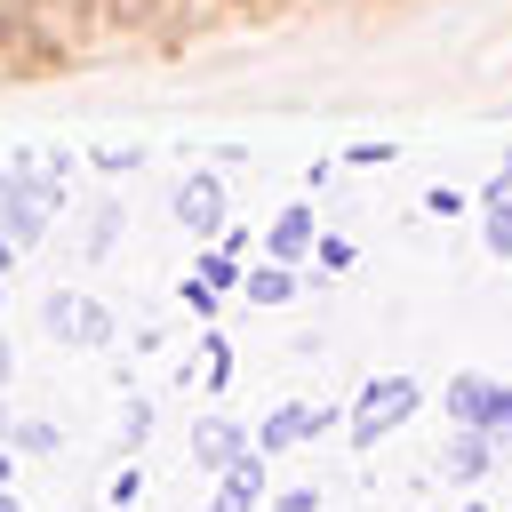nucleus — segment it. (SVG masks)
I'll use <instances>...</instances> for the list:
<instances>
[{"instance_id":"16","label":"nucleus","mask_w":512,"mask_h":512,"mask_svg":"<svg viewBox=\"0 0 512 512\" xmlns=\"http://www.w3.org/2000/svg\"><path fill=\"white\" fill-rule=\"evenodd\" d=\"M200 360H208V376H200V384H232V344H224V336H208V344H200Z\"/></svg>"},{"instance_id":"7","label":"nucleus","mask_w":512,"mask_h":512,"mask_svg":"<svg viewBox=\"0 0 512 512\" xmlns=\"http://www.w3.org/2000/svg\"><path fill=\"white\" fill-rule=\"evenodd\" d=\"M312 240H320V224H312V208H280V216H272V232H264V256H280V264H296V256H312Z\"/></svg>"},{"instance_id":"26","label":"nucleus","mask_w":512,"mask_h":512,"mask_svg":"<svg viewBox=\"0 0 512 512\" xmlns=\"http://www.w3.org/2000/svg\"><path fill=\"white\" fill-rule=\"evenodd\" d=\"M0 488H8V448H0Z\"/></svg>"},{"instance_id":"28","label":"nucleus","mask_w":512,"mask_h":512,"mask_svg":"<svg viewBox=\"0 0 512 512\" xmlns=\"http://www.w3.org/2000/svg\"><path fill=\"white\" fill-rule=\"evenodd\" d=\"M464 512H480V504H464Z\"/></svg>"},{"instance_id":"20","label":"nucleus","mask_w":512,"mask_h":512,"mask_svg":"<svg viewBox=\"0 0 512 512\" xmlns=\"http://www.w3.org/2000/svg\"><path fill=\"white\" fill-rule=\"evenodd\" d=\"M96 168H104V176H128V168H136V152H128V144H104V152H96Z\"/></svg>"},{"instance_id":"24","label":"nucleus","mask_w":512,"mask_h":512,"mask_svg":"<svg viewBox=\"0 0 512 512\" xmlns=\"http://www.w3.org/2000/svg\"><path fill=\"white\" fill-rule=\"evenodd\" d=\"M0 512H24V504H16V496H8V488H0Z\"/></svg>"},{"instance_id":"23","label":"nucleus","mask_w":512,"mask_h":512,"mask_svg":"<svg viewBox=\"0 0 512 512\" xmlns=\"http://www.w3.org/2000/svg\"><path fill=\"white\" fill-rule=\"evenodd\" d=\"M272 512H320V496H312V488H280V496H272Z\"/></svg>"},{"instance_id":"2","label":"nucleus","mask_w":512,"mask_h":512,"mask_svg":"<svg viewBox=\"0 0 512 512\" xmlns=\"http://www.w3.org/2000/svg\"><path fill=\"white\" fill-rule=\"evenodd\" d=\"M40 328H48L56 344H80V352H96V344L120 336V320H112L96 296H72V288H56V296L40 304Z\"/></svg>"},{"instance_id":"11","label":"nucleus","mask_w":512,"mask_h":512,"mask_svg":"<svg viewBox=\"0 0 512 512\" xmlns=\"http://www.w3.org/2000/svg\"><path fill=\"white\" fill-rule=\"evenodd\" d=\"M352 256H360V248H352L344 232H320V240H312V264H320V280H328V272H352Z\"/></svg>"},{"instance_id":"8","label":"nucleus","mask_w":512,"mask_h":512,"mask_svg":"<svg viewBox=\"0 0 512 512\" xmlns=\"http://www.w3.org/2000/svg\"><path fill=\"white\" fill-rule=\"evenodd\" d=\"M256 496H264V448H248V456L216 480V512H256Z\"/></svg>"},{"instance_id":"9","label":"nucleus","mask_w":512,"mask_h":512,"mask_svg":"<svg viewBox=\"0 0 512 512\" xmlns=\"http://www.w3.org/2000/svg\"><path fill=\"white\" fill-rule=\"evenodd\" d=\"M488 464H496V440H488V432H464V424H456V440L440 448V472H448V480H480Z\"/></svg>"},{"instance_id":"15","label":"nucleus","mask_w":512,"mask_h":512,"mask_svg":"<svg viewBox=\"0 0 512 512\" xmlns=\"http://www.w3.org/2000/svg\"><path fill=\"white\" fill-rule=\"evenodd\" d=\"M488 256H512V200H488Z\"/></svg>"},{"instance_id":"18","label":"nucleus","mask_w":512,"mask_h":512,"mask_svg":"<svg viewBox=\"0 0 512 512\" xmlns=\"http://www.w3.org/2000/svg\"><path fill=\"white\" fill-rule=\"evenodd\" d=\"M344 160H352V168H384V160H392V144H384V136H368V144H352Z\"/></svg>"},{"instance_id":"4","label":"nucleus","mask_w":512,"mask_h":512,"mask_svg":"<svg viewBox=\"0 0 512 512\" xmlns=\"http://www.w3.org/2000/svg\"><path fill=\"white\" fill-rule=\"evenodd\" d=\"M336 424V408H312V400H288V408H272L264 424H256V448L264 456H280V448H296V440H320Z\"/></svg>"},{"instance_id":"6","label":"nucleus","mask_w":512,"mask_h":512,"mask_svg":"<svg viewBox=\"0 0 512 512\" xmlns=\"http://www.w3.org/2000/svg\"><path fill=\"white\" fill-rule=\"evenodd\" d=\"M248 448H256V440H248L232 416H208V424H192V464H200V472H216V480H224V472H232Z\"/></svg>"},{"instance_id":"12","label":"nucleus","mask_w":512,"mask_h":512,"mask_svg":"<svg viewBox=\"0 0 512 512\" xmlns=\"http://www.w3.org/2000/svg\"><path fill=\"white\" fill-rule=\"evenodd\" d=\"M112 240H120V208L104 200V208L88 216V248H80V256H112Z\"/></svg>"},{"instance_id":"1","label":"nucleus","mask_w":512,"mask_h":512,"mask_svg":"<svg viewBox=\"0 0 512 512\" xmlns=\"http://www.w3.org/2000/svg\"><path fill=\"white\" fill-rule=\"evenodd\" d=\"M416 408H424V384H416V376H368V384H360V408H352V440L376 448V440H384L392 424H408Z\"/></svg>"},{"instance_id":"17","label":"nucleus","mask_w":512,"mask_h":512,"mask_svg":"<svg viewBox=\"0 0 512 512\" xmlns=\"http://www.w3.org/2000/svg\"><path fill=\"white\" fill-rule=\"evenodd\" d=\"M144 432H152V400H128V416H120V448H144Z\"/></svg>"},{"instance_id":"21","label":"nucleus","mask_w":512,"mask_h":512,"mask_svg":"<svg viewBox=\"0 0 512 512\" xmlns=\"http://www.w3.org/2000/svg\"><path fill=\"white\" fill-rule=\"evenodd\" d=\"M424 208H432V216H464V192H448V184H432V192H424Z\"/></svg>"},{"instance_id":"22","label":"nucleus","mask_w":512,"mask_h":512,"mask_svg":"<svg viewBox=\"0 0 512 512\" xmlns=\"http://www.w3.org/2000/svg\"><path fill=\"white\" fill-rule=\"evenodd\" d=\"M136 496H144V472H120V480H112V504H120V512H136Z\"/></svg>"},{"instance_id":"27","label":"nucleus","mask_w":512,"mask_h":512,"mask_svg":"<svg viewBox=\"0 0 512 512\" xmlns=\"http://www.w3.org/2000/svg\"><path fill=\"white\" fill-rule=\"evenodd\" d=\"M0 440H8V416H0Z\"/></svg>"},{"instance_id":"19","label":"nucleus","mask_w":512,"mask_h":512,"mask_svg":"<svg viewBox=\"0 0 512 512\" xmlns=\"http://www.w3.org/2000/svg\"><path fill=\"white\" fill-rule=\"evenodd\" d=\"M184 312H200V320H208V312H216V288H208V280H200V272H192V280H184Z\"/></svg>"},{"instance_id":"14","label":"nucleus","mask_w":512,"mask_h":512,"mask_svg":"<svg viewBox=\"0 0 512 512\" xmlns=\"http://www.w3.org/2000/svg\"><path fill=\"white\" fill-rule=\"evenodd\" d=\"M8 440H16L24 456H56V424H40V416H32V424H16Z\"/></svg>"},{"instance_id":"10","label":"nucleus","mask_w":512,"mask_h":512,"mask_svg":"<svg viewBox=\"0 0 512 512\" xmlns=\"http://www.w3.org/2000/svg\"><path fill=\"white\" fill-rule=\"evenodd\" d=\"M248 304H288L296 296V264H280V256H264V264H248Z\"/></svg>"},{"instance_id":"13","label":"nucleus","mask_w":512,"mask_h":512,"mask_svg":"<svg viewBox=\"0 0 512 512\" xmlns=\"http://www.w3.org/2000/svg\"><path fill=\"white\" fill-rule=\"evenodd\" d=\"M200 280H208V288H232V280H248V272H240L232 248H216V256H200Z\"/></svg>"},{"instance_id":"3","label":"nucleus","mask_w":512,"mask_h":512,"mask_svg":"<svg viewBox=\"0 0 512 512\" xmlns=\"http://www.w3.org/2000/svg\"><path fill=\"white\" fill-rule=\"evenodd\" d=\"M448 416H456L464 432L504 440V432H512V384H496V376H456V384H448Z\"/></svg>"},{"instance_id":"25","label":"nucleus","mask_w":512,"mask_h":512,"mask_svg":"<svg viewBox=\"0 0 512 512\" xmlns=\"http://www.w3.org/2000/svg\"><path fill=\"white\" fill-rule=\"evenodd\" d=\"M0 384H8V336H0Z\"/></svg>"},{"instance_id":"5","label":"nucleus","mask_w":512,"mask_h":512,"mask_svg":"<svg viewBox=\"0 0 512 512\" xmlns=\"http://www.w3.org/2000/svg\"><path fill=\"white\" fill-rule=\"evenodd\" d=\"M176 224H184V232H200V240H216V232H224V184H216L208 168L176 184Z\"/></svg>"}]
</instances>
